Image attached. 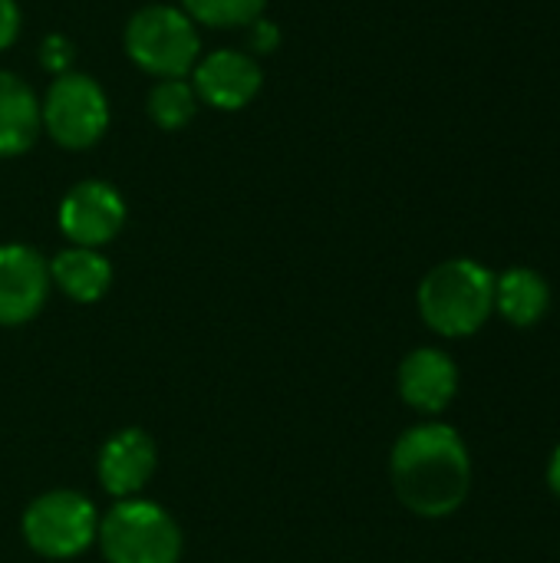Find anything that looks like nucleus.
Returning a JSON list of instances; mask_svg holds the SVG:
<instances>
[{
	"label": "nucleus",
	"mask_w": 560,
	"mask_h": 563,
	"mask_svg": "<svg viewBox=\"0 0 560 563\" xmlns=\"http://www.w3.org/2000/svg\"><path fill=\"white\" fill-rule=\"evenodd\" d=\"M389 478L396 498L413 515L449 518L472 492V459L452 426L426 422L396 439Z\"/></svg>",
	"instance_id": "obj_1"
},
{
	"label": "nucleus",
	"mask_w": 560,
	"mask_h": 563,
	"mask_svg": "<svg viewBox=\"0 0 560 563\" xmlns=\"http://www.w3.org/2000/svg\"><path fill=\"white\" fill-rule=\"evenodd\" d=\"M416 300L432 333L462 340L479 333L495 313V274L472 257H452L422 277Z\"/></svg>",
	"instance_id": "obj_2"
},
{
	"label": "nucleus",
	"mask_w": 560,
	"mask_h": 563,
	"mask_svg": "<svg viewBox=\"0 0 560 563\" xmlns=\"http://www.w3.org/2000/svg\"><path fill=\"white\" fill-rule=\"evenodd\" d=\"M96 541L109 563H178L185 548L178 521L142 498H122L99 521Z\"/></svg>",
	"instance_id": "obj_3"
},
{
	"label": "nucleus",
	"mask_w": 560,
	"mask_h": 563,
	"mask_svg": "<svg viewBox=\"0 0 560 563\" xmlns=\"http://www.w3.org/2000/svg\"><path fill=\"white\" fill-rule=\"evenodd\" d=\"M20 531L30 551H36L40 558L69 561V558H79L96 541L99 515L86 495L56 488L26 505Z\"/></svg>",
	"instance_id": "obj_4"
},
{
	"label": "nucleus",
	"mask_w": 560,
	"mask_h": 563,
	"mask_svg": "<svg viewBox=\"0 0 560 563\" xmlns=\"http://www.w3.org/2000/svg\"><path fill=\"white\" fill-rule=\"evenodd\" d=\"M129 56L152 76L182 79L198 63V30L188 13L175 7H145L125 26Z\"/></svg>",
	"instance_id": "obj_5"
},
{
	"label": "nucleus",
	"mask_w": 560,
	"mask_h": 563,
	"mask_svg": "<svg viewBox=\"0 0 560 563\" xmlns=\"http://www.w3.org/2000/svg\"><path fill=\"white\" fill-rule=\"evenodd\" d=\"M40 125L63 148H89L109 125V102L96 79L63 73L40 106Z\"/></svg>",
	"instance_id": "obj_6"
},
{
	"label": "nucleus",
	"mask_w": 560,
	"mask_h": 563,
	"mask_svg": "<svg viewBox=\"0 0 560 563\" xmlns=\"http://www.w3.org/2000/svg\"><path fill=\"white\" fill-rule=\"evenodd\" d=\"M125 224V201L106 181H79L59 201V231L73 247H102Z\"/></svg>",
	"instance_id": "obj_7"
},
{
	"label": "nucleus",
	"mask_w": 560,
	"mask_h": 563,
	"mask_svg": "<svg viewBox=\"0 0 560 563\" xmlns=\"http://www.w3.org/2000/svg\"><path fill=\"white\" fill-rule=\"evenodd\" d=\"M50 294V264L26 244H0V327L30 323Z\"/></svg>",
	"instance_id": "obj_8"
},
{
	"label": "nucleus",
	"mask_w": 560,
	"mask_h": 563,
	"mask_svg": "<svg viewBox=\"0 0 560 563\" xmlns=\"http://www.w3.org/2000/svg\"><path fill=\"white\" fill-rule=\"evenodd\" d=\"M158 468V449L155 439L142 429H122L99 449V485L112 498H135Z\"/></svg>",
	"instance_id": "obj_9"
},
{
	"label": "nucleus",
	"mask_w": 560,
	"mask_h": 563,
	"mask_svg": "<svg viewBox=\"0 0 560 563\" xmlns=\"http://www.w3.org/2000/svg\"><path fill=\"white\" fill-rule=\"evenodd\" d=\"M459 393V366L436 346L413 350L399 363V396L406 406L426 416H439Z\"/></svg>",
	"instance_id": "obj_10"
},
{
	"label": "nucleus",
	"mask_w": 560,
	"mask_h": 563,
	"mask_svg": "<svg viewBox=\"0 0 560 563\" xmlns=\"http://www.w3.org/2000/svg\"><path fill=\"white\" fill-rule=\"evenodd\" d=\"M195 96L215 109H244L261 89V66L238 49H218L195 69Z\"/></svg>",
	"instance_id": "obj_11"
},
{
	"label": "nucleus",
	"mask_w": 560,
	"mask_h": 563,
	"mask_svg": "<svg viewBox=\"0 0 560 563\" xmlns=\"http://www.w3.org/2000/svg\"><path fill=\"white\" fill-rule=\"evenodd\" d=\"M495 310L518 330L545 320L551 310V287L531 267H508L495 277Z\"/></svg>",
	"instance_id": "obj_12"
},
{
	"label": "nucleus",
	"mask_w": 560,
	"mask_h": 563,
	"mask_svg": "<svg viewBox=\"0 0 560 563\" xmlns=\"http://www.w3.org/2000/svg\"><path fill=\"white\" fill-rule=\"evenodd\" d=\"M50 280L69 300L96 303L112 284V267L96 247H66L50 261Z\"/></svg>",
	"instance_id": "obj_13"
},
{
	"label": "nucleus",
	"mask_w": 560,
	"mask_h": 563,
	"mask_svg": "<svg viewBox=\"0 0 560 563\" xmlns=\"http://www.w3.org/2000/svg\"><path fill=\"white\" fill-rule=\"evenodd\" d=\"M40 132V102L33 89L0 69V155H20Z\"/></svg>",
	"instance_id": "obj_14"
},
{
	"label": "nucleus",
	"mask_w": 560,
	"mask_h": 563,
	"mask_svg": "<svg viewBox=\"0 0 560 563\" xmlns=\"http://www.w3.org/2000/svg\"><path fill=\"white\" fill-rule=\"evenodd\" d=\"M195 99L198 96H195V89L188 82H182V79H162L152 89V96H149V115H152V122L158 129L175 132V129H182V125L191 122L195 106H198Z\"/></svg>",
	"instance_id": "obj_15"
},
{
	"label": "nucleus",
	"mask_w": 560,
	"mask_h": 563,
	"mask_svg": "<svg viewBox=\"0 0 560 563\" xmlns=\"http://www.w3.org/2000/svg\"><path fill=\"white\" fill-rule=\"evenodd\" d=\"M188 16L208 26H248L264 13L267 0H182Z\"/></svg>",
	"instance_id": "obj_16"
},
{
	"label": "nucleus",
	"mask_w": 560,
	"mask_h": 563,
	"mask_svg": "<svg viewBox=\"0 0 560 563\" xmlns=\"http://www.w3.org/2000/svg\"><path fill=\"white\" fill-rule=\"evenodd\" d=\"M73 59H76V46H73L66 36L53 33V36H46V40L40 43V63H43V69H50L53 76L73 73Z\"/></svg>",
	"instance_id": "obj_17"
},
{
	"label": "nucleus",
	"mask_w": 560,
	"mask_h": 563,
	"mask_svg": "<svg viewBox=\"0 0 560 563\" xmlns=\"http://www.w3.org/2000/svg\"><path fill=\"white\" fill-rule=\"evenodd\" d=\"M248 43L254 53H274L281 46V30L274 20H264L257 16L254 23H248Z\"/></svg>",
	"instance_id": "obj_18"
},
{
	"label": "nucleus",
	"mask_w": 560,
	"mask_h": 563,
	"mask_svg": "<svg viewBox=\"0 0 560 563\" xmlns=\"http://www.w3.org/2000/svg\"><path fill=\"white\" fill-rule=\"evenodd\" d=\"M20 33V10L13 0H0V49H7Z\"/></svg>",
	"instance_id": "obj_19"
},
{
	"label": "nucleus",
	"mask_w": 560,
	"mask_h": 563,
	"mask_svg": "<svg viewBox=\"0 0 560 563\" xmlns=\"http://www.w3.org/2000/svg\"><path fill=\"white\" fill-rule=\"evenodd\" d=\"M548 485H551L554 498L560 501V442L558 449H554V455H551V462H548Z\"/></svg>",
	"instance_id": "obj_20"
}]
</instances>
